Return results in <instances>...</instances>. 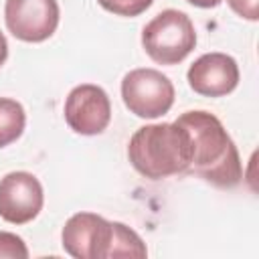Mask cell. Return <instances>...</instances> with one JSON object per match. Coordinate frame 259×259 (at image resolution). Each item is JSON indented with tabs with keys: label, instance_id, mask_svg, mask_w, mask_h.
<instances>
[{
	"label": "cell",
	"instance_id": "cell-5",
	"mask_svg": "<svg viewBox=\"0 0 259 259\" xmlns=\"http://www.w3.org/2000/svg\"><path fill=\"white\" fill-rule=\"evenodd\" d=\"M113 223L95 212L73 214L61 233L63 249L75 259H109Z\"/></svg>",
	"mask_w": 259,
	"mask_h": 259
},
{
	"label": "cell",
	"instance_id": "cell-14",
	"mask_svg": "<svg viewBox=\"0 0 259 259\" xmlns=\"http://www.w3.org/2000/svg\"><path fill=\"white\" fill-rule=\"evenodd\" d=\"M231 10L239 14L245 20H257L259 18V0H227Z\"/></svg>",
	"mask_w": 259,
	"mask_h": 259
},
{
	"label": "cell",
	"instance_id": "cell-15",
	"mask_svg": "<svg viewBox=\"0 0 259 259\" xmlns=\"http://www.w3.org/2000/svg\"><path fill=\"white\" fill-rule=\"evenodd\" d=\"M186 2H190L192 6H198V8H214V6H219L223 0H186Z\"/></svg>",
	"mask_w": 259,
	"mask_h": 259
},
{
	"label": "cell",
	"instance_id": "cell-11",
	"mask_svg": "<svg viewBox=\"0 0 259 259\" xmlns=\"http://www.w3.org/2000/svg\"><path fill=\"white\" fill-rule=\"evenodd\" d=\"M111 223H113V237H111V247H109V259H117V257L142 259L148 255L144 241L134 229L117 221H111Z\"/></svg>",
	"mask_w": 259,
	"mask_h": 259
},
{
	"label": "cell",
	"instance_id": "cell-8",
	"mask_svg": "<svg viewBox=\"0 0 259 259\" xmlns=\"http://www.w3.org/2000/svg\"><path fill=\"white\" fill-rule=\"evenodd\" d=\"M45 194L38 178L30 172H8L0 180V217L12 225L30 223L42 208Z\"/></svg>",
	"mask_w": 259,
	"mask_h": 259
},
{
	"label": "cell",
	"instance_id": "cell-6",
	"mask_svg": "<svg viewBox=\"0 0 259 259\" xmlns=\"http://www.w3.org/2000/svg\"><path fill=\"white\" fill-rule=\"evenodd\" d=\"M6 28L24 42H42L59 26L57 0H6Z\"/></svg>",
	"mask_w": 259,
	"mask_h": 259
},
{
	"label": "cell",
	"instance_id": "cell-2",
	"mask_svg": "<svg viewBox=\"0 0 259 259\" xmlns=\"http://www.w3.org/2000/svg\"><path fill=\"white\" fill-rule=\"evenodd\" d=\"M127 158L136 172L150 180L184 174L192 162V140L176 121L144 125L130 138Z\"/></svg>",
	"mask_w": 259,
	"mask_h": 259
},
{
	"label": "cell",
	"instance_id": "cell-7",
	"mask_svg": "<svg viewBox=\"0 0 259 259\" xmlns=\"http://www.w3.org/2000/svg\"><path fill=\"white\" fill-rule=\"evenodd\" d=\"M111 119V103L107 93L93 83H83L71 89L65 99V121L81 136L101 134Z\"/></svg>",
	"mask_w": 259,
	"mask_h": 259
},
{
	"label": "cell",
	"instance_id": "cell-9",
	"mask_svg": "<svg viewBox=\"0 0 259 259\" xmlns=\"http://www.w3.org/2000/svg\"><path fill=\"white\" fill-rule=\"evenodd\" d=\"M186 79L194 93L204 97H223L237 87L239 65L231 55L206 53L190 65Z\"/></svg>",
	"mask_w": 259,
	"mask_h": 259
},
{
	"label": "cell",
	"instance_id": "cell-16",
	"mask_svg": "<svg viewBox=\"0 0 259 259\" xmlns=\"http://www.w3.org/2000/svg\"><path fill=\"white\" fill-rule=\"evenodd\" d=\"M8 59V42H6V36L0 32V67L6 63Z\"/></svg>",
	"mask_w": 259,
	"mask_h": 259
},
{
	"label": "cell",
	"instance_id": "cell-1",
	"mask_svg": "<svg viewBox=\"0 0 259 259\" xmlns=\"http://www.w3.org/2000/svg\"><path fill=\"white\" fill-rule=\"evenodd\" d=\"M176 123L192 140V162L186 174H194L217 188H235L243 180L237 146L217 115L196 109L182 113Z\"/></svg>",
	"mask_w": 259,
	"mask_h": 259
},
{
	"label": "cell",
	"instance_id": "cell-4",
	"mask_svg": "<svg viewBox=\"0 0 259 259\" xmlns=\"http://www.w3.org/2000/svg\"><path fill=\"white\" fill-rule=\"evenodd\" d=\"M121 99L134 115L156 119L170 111L174 85L158 69H134L121 79Z\"/></svg>",
	"mask_w": 259,
	"mask_h": 259
},
{
	"label": "cell",
	"instance_id": "cell-12",
	"mask_svg": "<svg viewBox=\"0 0 259 259\" xmlns=\"http://www.w3.org/2000/svg\"><path fill=\"white\" fill-rule=\"evenodd\" d=\"M101 8L117 16H138L146 12L154 0H97Z\"/></svg>",
	"mask_w": 259,
	"mask_h": 259
},
{
	"label": "cell",
	"instance_id": "cell-13",
	"mask_svg": "<svg viewBox=\"0 0 259 259\" xmlns=\"http://www.w3.org/2000/svg\"><path fill=\"white\" fill-rule=\"evenodd\" d=\"M0 257H8V259H26L28 257V249L24 245V241L8 231H0Z\"/></svg>",
	"mask_w": 259,
	"mask_h": 259
},
{
	"label": "cell",
	"instance_id": "cell-3",
	"mask_svg": "<svg viewBox=\"0 0 259 259\" xmlns=\"http://www.w3.org/2000/svg\"><path fill=\"white\" fill-rule=\"evenodd\" d=\"M142 47L154 63L176 65L184 61L196 47L194 24L180 10H162L144 26Z\"/></svg>",
	"mask_w": 259,
	"mask_h": 259
},
{
	"label": "cell",
	"instance_id": "cell-10",
	"mask_svg": "<svg viewBox=\"0 0 259 259\" xmlns=\"http://www.w3.org/2000/svg\"><path fill=\"white\" fill-rule=\"evenodd\" d=\"M24 107L10 97H0V148L16 142L24 132Z\"/></svg>",
	"mask_w": 259,
	"mask_h": 259
}]
</instances>
